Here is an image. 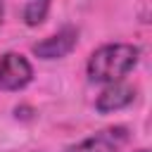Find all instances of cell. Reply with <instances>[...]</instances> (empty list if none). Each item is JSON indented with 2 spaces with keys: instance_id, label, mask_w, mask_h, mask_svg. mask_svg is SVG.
I'll return each mask as SVG.
<instances>
[{
  "instance_id": "1",
  "label": "cell",
  "mask_w": 152,
  "mask_h": 152,
  "mask_svg": "<svg viewBox=\"0 0 152 152\" xmlns=\"http://www.w3.org/2000/svg\"><path fill=\"white\" fill-rule=\"evenodd\" d=\"M140 50L128 43H109L97 48L88 59V78L93 83H116L135 69Z\"/></svg>"
},
{
  "instance_id": "2",
  "label": "cell",
  "mask_w": 152,
  "mask_h": 152,
  "mask_svg": "<svg viewBox=\"0 0 152 152\" xmlns=\"http://www.w3.org/2000/svg\"><path fill=\"white\" fill-rule=\"evenodd\" d=\"M33 66L19 52H5L0 57V90H21L31 83Z\"/></svg>"
},
{
  "instance_id": "3",
  "label": "cell",
  "mask_w": 152,
  "mask_h": 152,
  "mask_svg": "<svg viewBox=\"0 0 152 152\" xmlns=\"http://www.w3.org/2000/svg\"><path fill=\"white\" fill-rule=\"evenodd\" d=\"M78 43V31L76 28H62L50 38H43L40 43L33 45V55H38L40 59H59L66 57Z\"/></svg>"
},
{
  "instance_id": "4",
  "label": "cell",
  "mask_w": 152,
  "mask_h": 152,
  "mask_svg": "<svg viewBox=\"0 0 152 152\" xmlns=\"http://www.w3.org/2000/svg\"><path fill=\"white\" fill-rule=\"evenodd\" d=\"M124 140H126L124 128H107V131H102L97 135H90V138L66 147L64 152H116Z\"/></svg>"
},
{
  "instance_id": "5",
  "label": "cell",
  "mask_w": 152,
  "mask_h": 152,
  "mask_svg": "<svg viewBox=\"0 0 152 152\" xmlns=\"http://www.w3.org/2000/svg\"><path fill=\"white\" fill-rule=\"evenodd\" d=\"M133 100H135V90H133L131 86L116 81V83H109V86L97 95L95 109H97L100 114H109V112H116V109L128 107Z\"/></svg>"
},
{
  "instance_id": "6",
  "label": "cell",
  "mask_w": 152,
  "mask_h": 152,
  "mask_svg": "<svg viewBox=\"0 0 152 152\" xmlns=\"http://www.w3.org/2000/svg\"><path fill=\"white\" fill-rule=\"evenodd\" d=\"M48 10H50V0H31L24 7V21L28 26H38V24L45 21Z\"/></svg>"
},
{
  "instance_id": "7",
  "label": "cell",
  "mask_w": 152,
  "mask_h": 152,
  "mask_svg": "<svg viewBox=\"0 0 152 152\" xmlns=\"http://www.w3.org/2000/svg\"><path fill=\"white\" fill-rule=\"evenodd\" d=\"M2 14H5V5H2V0H0V21H2Z\"/></svg>"
},
{
  "instance_id": "8",
  "label": "cell",
  "mask_w": 152,
  "mask_h": 152,
  "mask_svg": "<svg viewBox=\"0 0 152 152\" xmlns=\"http://www.w3.org/2000/svg\"><path fill=\"white\" fill-rule=\"evenodd\" d=\"M138 152H147V150H138Z\"/></svg>"
}]
</instances>
